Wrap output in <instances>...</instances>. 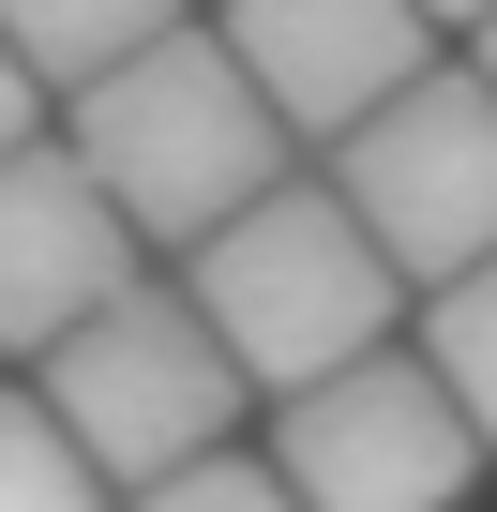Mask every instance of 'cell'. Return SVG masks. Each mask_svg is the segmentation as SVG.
I'll return each mask as SVG.
<instances>
[{
    "label": "cell",
    "instance_id": "cell-1",
    "mask_svg": "<svg viewBox=\"0 0 497 512\" xmlns=\"http://www.w3.org/2000/svg\"><path fill=\"white\" fill-rule=\"evenodd\" d=\"M76 166L136 211V241L196 256L226 211H257L287 181V121H272L257 76H241L226 31H151L136 61H106L76 91Z\"/></svg>",
    "mask_w": 497,
    "mask_h": 512
},
{
    "label": "cell",
    "instance_id": "cell-2",
    "mask_svg": "<svg viewBox=\"0 0 497 512\" xmlns=\"http://www.w3.org/2000/svg\"><path fill=\"white\" fill-rule=\"evenodd\" d=\"M181 287H196V317L226 332V362L257 392H302V377L392 347V302H407V272L377 256V226L332 181H272L257 211H226Z\"/></svg>",
    "mask_w": 497,
    "mask_h": 512
},
{
    "label": "cell",
    "instance_id": "cell-3",
    "mask_svg": "<svg viewBox=\"0 0 497 512\" xmlns=\"http://www.w3.org/2000/svg\"><path fill=\"white\" fill-rule=\"evenodd\" d=\"M61 422H76V452L136 497V482H166V467H196V452H226V422H241V377L226 362V332L196 317V287H121L106 317H76L61 347H46V377H31Z\"/></svg>",
    "mask_w": 497,
    "mask_h": 512
},
{
    "label": "cell",
    "instance_id": "cell-4",
    "mask_svg": "<svg viewBox=\"0 0 497 512\" xmlns=\"http://www.w3.org/2000/svg\"><path fill=\"white\" fill-rule=\"evenodd\" d=\"M332 196L377 226V256L407 287H452L467 256H497V76L422 61L377 121L332 136Z\"/></svg>",
    "mask_w": 497,
    "mask_h": 512
},
{
    "label": "cell",
    "instance_id": "cell-5",
    "mask_svg": "<svg viewBox=\"0 0 497 512\" xmlns=\"http://www.w3.org/2000/svg\"><path fill=\"white\" fill-rule=\"evenodd\" d=\"M272 467L302 482V512H452L482 482V422L452 407L437 362L362 347V362L272 392Z\"/></svg>",
    "mask_w": 497,
    "mask_h": 512
},
{
    "label": "cell",
    "instance_id": "cell-6",
    "mask_svg": "<svg viewBox=\"0 0 497 512\" xmlns=\"http://www.w3.org/2000/svg\"><path fill=\"white\" fill-rule=\"evenodd\" d=\"M151 272V241H136V211L76 166V136L46 151H0V347L16 362H46L76 317H106L121 287Z\"/></svg>",
    "mask_w": 497,
    "mask_h": 512
},
{
    "label": "cell",
    "instance_id": "cell-7",
    "mask_svg": "<svg viewBox=\"0 0 497 512\" xmlns=\"http://www.w3.org/2000/svg\"><path fill=\"white\" fill-rule=\"evenodd\" d=\"M226 46L287 136H347L437 61V16L422 0H226Z\"/></svg>",
    "mask_w": 497,
    "mask_h": 512
},
{
    "label": "cell",
    "instance_id": "cell-8",
    "mask_svg": "<svg viewBox=\"0 0 497 512\" xmlns=\"http://www.w3.org/2000/svg\"><path fill=\"white\" fill-rule=\"evenodd\" d=\"M151 31H181V0H0V46L46 91H91L106 61H136Z\"/></svg>",
    "mask_w": 497,
    "mask_h": 512
},
{
    "label": "cell",
    "instance_id": "cell-9",
    "mask_svg": "<svg viewBox=\"0 0 497 512\" xmlns=\"http://www.w3.org/2000/svg\"><path fill=\"white\" fill-rule=\"evenodd\" d=\"M121 482L76 452V422L46 392H0V512H106Z\"/></svg>",
    "mask_w": 497,
    "mask_h": 512
},
{
    "label": "cell",
    "instance_id": "cell-10",
    "mask_svg": "<svg viewBox=\"0 0 497 512\" xmlns=\"http://www.w3.org/2000/svg\"><path fill=\"white\" fill-rule=\"evenodd\" d=\"M422 362L452 377V407L482 422V452H497V256H467V272L437 287V317H422Z\"/></svg>",
    "mask_w": 497,
    "mask_h": 512
},
{
    "label": "cell",
    "instance_id": "cell-11",
    "mask_svg": "<svg viewBox=\"0 0 497 512\" xmlns=\"http://www.w3.org/2000/svg\"><path fill=\"white\" fill-rule=\"evenodd\" d=\"M121 512H302V482H287V467H257V452H196V467L136 482Z\"/></svg>",
    "mask_w": 497,
    "mask_h": 512
},
{
    "label": "cell",
    "instance_id": "cell-12",
    "mask_svg": "<svg viewBox=\"0 0 497 512\" xmlns=\"http://www.w3.org/2000/svg\"><path fill=\"white\" fill-rule=\"evenodd\" d=\"M31 91H46V76H31L16 46H0V151H31Z\"/></svg>",
    "mask_w": 497,
    "mask_h": 512
},
{
    "label": "cell",
    "instance_id": "cell-13",
    "mask_svg": "<svg viewBox=\"0 0 497 512\" xmlns=\"http://www.w3.org/2000/svg\"><path fill=\"white\" fill-rule=\"evenodd\" d=\"M422 16H467V31H482V16H497V0H422Z\"/></svg>",
    "mask_w": 497,
    "mask_h": 512
},
{
    "label": "cell",
    "instance_id": "cell-14",
    "mask_svg": "<svg viewBox=\"0 0 497 512\" xmlns=\"http://www.w3.org/2000/svg\"><path fill=\"white\" fill-rule=\"evenodd\" d=\"M482 76H497V16H482Z\"/></svg>",
    "mask_w": 497,
    "mask_h": 512
}]
</instances>
